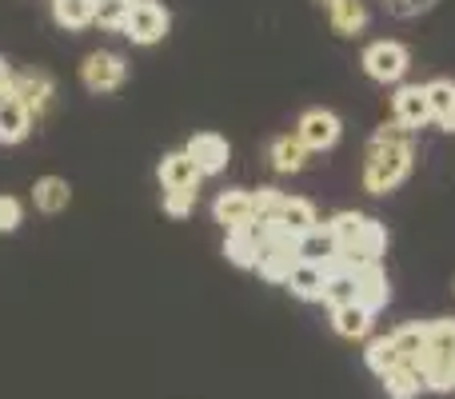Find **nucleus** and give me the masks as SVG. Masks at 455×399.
<instances>
[{"mask_svg":"<svg viewBox=\"0 0 455 399\" xmlns=\"http://www.w3.org/2000/svg\"><path fill=\"white\" fill-rule=\"evenodd\" d=\"M416 168V152H411V132L400 124H384L368 144L363 156V188L371 196H387L395 192Z\"/></svg>","mask_w":455,"mask_h":399,"instance_id":"nucleus-1","label":"nucleus"},{"mask_svg":"<svg viewBox=\"0 0 455 399\" xmlns=\"http://www.w3.org/2000/svg\"><path fill=\"white\" fill-rule=\"evenodd\" d=\"M411 68V52L400 40H376V44L363 48V72L379 84H400L403 72Z\"/></svg>","mask_w":455,"mask_h":399,"instance_id":"nucleus-2","label":"nucleus"},{"mask_svg":"<svg viewBox=\"0 0 455 399\" xmlns=\"http://www.w3.org/2000/svg\"><path fill=\"white\" fill-rule=\"evenodd\" d=\"M172 28V16H168L164 4L156 0H136L132 12H128V24H124V36L132 44H160Z\"/></svg>","mask_w":455,"mask_h":399,"instance_id":"nucleus-3","label":"nucleus"},{"mask_svg":"<svg viewBox=\"0 0 455 399\" xmlns=\"http://www.w3.org/2000/svg\"><path fill=\"white\" fill-rule=\"evenodd\" d=\"M296 136L307 152H328V148H336L339 136H344V120L331 108H307L296 124Z\"/></svg>","mask_w":455,"mask_h":399,"instance_id":"nucleus-4","label":"nucleus"},{"mask_svg":"<svg viewBox=\"0 0 455 399\" xmlns=\"http://www.w3.org/2000/svg\"><path fill=\"white\" fill-rule=\"evenodd\" d=\"M128 76V64L120 52H88L84 64H80V80H84L88 92H116Z\"/></svg>","mask_w":455,"mask_h":399,"instance_id":"nucleus-5","label":"nucleus"},{"mask_svg":"<svg viewBox=\"0 0 455 399\" xmlns=\"http://www.w3.org/2000/svg\"><path fill=\"white\" fill-rule=\"evenodd\" d=\"M352 275H355V304L368 307L371 315L384 312L387 299H392V283H387L384 264H363V267H355Z\"/></svg>","mask_w":455,"mask_h":399,"instance_id":"nucleus-6","label":"nucleus"},{"mask_svg":"<svg viewBox=\"0 0 455 399\" xmlns=\"http://www.w3.org/2000/svg\"><path fill=\"white\" fill-rule=\"evenodd\" d=\"M212 216H216V224H224L228 235H232V232H243V227H251V224H256L251 192H243V188L220 192V196H216V203H212Z\"/></svg>","mask_w":455,"mask_h":399,"instance_id":"nucleus-7","label":"nucleus"},{"mask_svg":"<svg viewBox=\"0 0 455 399\" xmlns=\"http://www.w3.org/2000/svg\"><path fill=\"white\" fill-rule=\"evenodd\" d=\"M392 112H395V124L416 132V128L432 124V108H427V92L424 84H400L392 96Z\"/></svg>","mask_w":455,"mask_h":399,"instance_id":"nucleus-8","label":"nucleus"},{"mask_svg":"<svg viewBox=\"0 0 455 399\" xmlns=\"http://www.w3.org/2000/svg\"><path fill=\"white\" fill-rule=\"evenodd\" d=\"M192 156V164L200 168V176H216V172H224L228 168V156H232V148H228V140L224 136H216V132H196L188 140V148H184Z\"/></svg>","mask_w":455,"mask_h":399,"instance_id":"nucleus-9","label":"nucleus"},{"mask_svg":"<svg viewBox=\"0 0 455 399\" xmlns=\"http://www.w3.org/2000/svg\"><path fill=\"white\" fill-rule=\"evenodd\" d=\"M156 176H160V184H164V192H196L200 180H204L188 152H168V156L160 160Z\"/></svg>","mask_w":455,"mask_h":399,"instance_id":"nucleus-10","label":"nucleus"},{"mask_svg":"<svg viewBox=\"0 0 455 399\" xmlns=\"http://www.w3.org/2000/svg\"><path fill=\"white\" fill-rule=\"evenodd\" d=\"M328 280H331V272L323 264H307V259H299L296 267L288 272V291L296 299H307V304H315V299H323V291H328Z\"/></svg>","mask_w":455,"mask_h":399,"instance_id":"nucleus-11","label":"nucleus"},{"mask_svg":"<svg viewBox=\"0 0 455 399\" xmlns=\"http://www.w3.org/2000/svg\"><path fill=\"white\" fill-rule=\"evenodd\" d=\"M12 92L20 96V104L32 112V116H40V112H48V104H52L56 84L48 72H20V76L12 80Z\"/></svg>","mask_w":455,"mask_h":399,"instance_id":"nucleus-12","label":"nucleus"},{"mask_svg":"<svg viewBox=\"0 0 455 399\" xmlns=\"http://www.w3.org/2000/svg\"><path fill=\"white\" fill-rule=\"evenodd\" d=\"M267 160H272V168L275 172H283V176H296V172H304L307 168V160H312V152L299 144V136L291 132V136H275L272 144H267Z\"/></svg>","mask_w":455,"mask_h":399,"instance_id":"nucleus-13","label":"nucleus"},{"mask_svg":"<svg viewBox=\"0 0 455 399\" xmlns=\"http://www.w3.org/2000/svg\"><path fill=\"white\" fill-rule=\"evenodd\" d=\"M32 128V112L20 104L16 92L0 96V144H20Z\"/></svg>","mask_w":455,"mask_h":399,"instance_id":"nucleus-14","label":"nucleus"},{"mask_svg":"<svg viewBox=\"0 0 455 399\" xmlns=\"http://www.w3.org/2000/svg\"><path fill=\"white\" fill-rule=\"evenodd\" d=\"M259 243H264V227L251 224L243 232H232L224 240V256L232 259L235 267H256L259 264Z\"/></svg>","mask_w":455,"mask_h":399,"instance_id":"nucleus-15","label":"nucleus"},{"mask_svg":"<svg viewBox=\"0 0 455 399\" xmlns=\"http://www.w3.org/2000/svg\"><path fill=\"white\" fill-rule=\"evenodd\" d=\"M448 355H455V320H432L427 323V347L416 360V368L427 371L435 360H448Z\"/></svg>","mask_w":455,"mask_h":399,"instance_id":"nucleus-16","label":"nucleus"},{"mask_svg":"<svg viewBox=\"0 0 455 399\" xmlns=\"http://www.w3.org/2000/svg\"><path fill=\"white\" fill-rule=\"evenodd\" d=\"M427 108H432V124H440L443 132H455V80H432L424 84Z\"/></svg>","mask_w":455,"mask_h":399,"instance_id":"nucleus-17","label":"nucleus"},{"mask_svg":"<svg viewBox=\"0 0 455 399\" xmlns=\"http://www.w3.org/2000/svg\"><path fill=\"white\" fill-rule=\"evenodd\" d=\"M275 224H280L283 232H291V235H307V232H315V227H320V211H315L312 200L288 196V200H283V211H280V219H275Z\"/></svg>","mask_w":455,"mask_h":399,"instance_id":"nucleus-18","label":"nucleus"},{"mask_svg":"<svg viewBox=\"0 0 455 399\" xmlns=\"http://www.w3.org/2000/svg\"><path fill=\"white\" fill-rule=\"evenodd\" d=\"M379 379H384V392L392 399H416L419 392H427V379H424V371H419L416 363H400V368H392L387 376H379Z\"/></svg>","mask_w":455,"mask_h":399,"instance_id":"nucleus-19","label":"nucleus"},{"mask_svg":"<svg viewBox=\"0 0 455 399\" xmlns=\"http://www.w3.org/2000/svg\"><path fill=\"white\" fill-rule=\"evenodd\" d=\"M296 256H299V259H307V264H331V259L339 256V243H336V235L328 232V224H320L315 232L299 235Z\"/></svg>","mask_w":455,"mask_h":399,"instance_id":"nucleus-20","label":"nucleus"},{"mask_svg":"<svg viewBox=\"0 0 455 399\" xmlns=\"http://www.w3.org/2000/svg\"><path fill=\"white\" fill-rule=\"evenodd\" d=\"M371 320H376V315L360 304H347V307H336V312H331V328H336V336H344V339H363L371 331Z\"/></svg>","mask_w":455,"mask_h":399,"instance_id":"nucleus-21","label":"nucleus"},{"mask_svg":"<svg viewBox=\"0 0 455 399\" xmlns=\"http://www.w3.org/2000/svg\"><path fill=\"white\" fill-rule=\"evenodd\" d=\"M32 200H36L40 211H64L72 200V188L60 176H40V180L32 184Z\"/></svg>","mask_w":455,"mask_h":399,"instance_id":"nucleus-22","label":"nucleus"},{"mask_svg":"<svg viewBox=\"0 0 455 399\" xmlns=\"http://www.w3.org/2000/svg\"><path fill=\"white\" fill-rule=\"evenodd\" d=\"M52 16L60 28H88L96 24V0H52Z\"/></svg>","mask_w":455,"mask_h":399,"instance_id":"nucleus-23","label":"nucleus"},{"mask_svg":"<svg viewBox=\"0 0 455 399\" xmlns=\"http://www.w3.org/2000/svg\"><path fill=\"white\" fill-rule=\"evenodd\" d=\"M392 344L400 352V363H416L427 347V323H403V328H395Z\"/></svg>","mask_w":455,"mask_h":399,"instance_id":"nucleus-24","label":"nucleus"},{"mask_svg":"<svg viewBox=\"0 0 455 399\" xmlns=\"http://www.w3.org/2000/svg\"><path fill=\"white\" fill-rule=\"evenodd\" d=\"M328 20L339 36H355V32L368 28V4H363V0H344L339 8L328 12Z\"/></svg>","mask_w":455,"mask_h":399,"instance_id":"nucleus-25","label":"nucleus"},{"mask_svg":"<svg viewBox=\"0 0 455 399\" xmlns=\"http://www.w3.org/2000/svg\"><path fill=\"white\" fill-rule=\"evenodd\" d=\"M363 360H368V368L376 371V376H387L392 368H400V352H395L392 336H379L368 344V352H363Z\"/></svg>","mask_w":455,"mask_h":399,"instance_id":"nucleus-26","label":"nucleus"},{"mask_svg":"<svg viewBox=\"0 0 455 399\" xmlns=\"http://www.w3.org/2000/svg\"><path fill=\"white\" fill-rule=\"evenodd\" d=\"M132 4L136 0H96V24L108 28V32H124Z\"/></svg>","mask_w":455,"mask_h":399,"instance_id":"nucleus-27","label":"nucleus"},{"mask_svg":"<svg viewBox=\"0 0 455 399\" xmlns=\"http://www.w3.org/2000/svg\"><path fill=\"white\" fill-rule=\"evenodd\" d=\"M283 200H288V192L280 188H259L251 192V208H256V224H275L283 211Z\"/></svg>","mask_w":455,"mask_h":399,"instance_id":"nucleus-28","label":"nucleus"},{"mask_svg":"<svg viewBox=\"0 0 455 399\" xmlns=\"http://www.w3.org/2000/svg\"><path fill=\"white\" fill-rule=\"evenodd\" d=\"M323 304H328L331 312H336V307L355 304V275L352 272H331L328 291H323Z\"/></svg>","mask_w":455,"mask_h":399,"instance_id":"nucleus-29","label":"nucleus"},{"mask_svg":"<svg viewBox=\"0 0 455 399\" xmlns=\"http://www.w3.org/2000/svg\"><path fill=\"white\" fill-rule=\"evenodd\" d=\"M363 211H336V216L328 219V232L336 235V243L339 248H347V243L355 240V235H360V227H363Z\"/></svg>","mask_w":455,"mask_h":399,"instance_id":"nucleus-30","label":"nucleus"},{"mask_svg":"<svg viewBox=\"0 0 455 399\" xmlns=\"http://www.w3.org/2000/svg\"><path fill=\"white\" fill-rule=\"evenodd\" d=\"M427 387L432 392H455V355H448V360H435L432 368L424 371Z\"/></svg>","mask_w":455,"mask_h":399,"instance_id":"nucleus-31","label":"nucleus"},{"mask_svg":"<svg viewBox=\"0 0 455 399\" xmlns=\"http://www.w3.org/2000/svg\"><path fill=\"white\" fill-rule=\"evenodd\" d=\"M20 219H24L20 200H16V196H0V235L16 232V227H20Z\"/></svg>","mask_w":455,"mask_h":399,"instance_id":"nucleus-32","label":"nucleus"},{"mask_svg":"<svg viewBox=\"0 0 455 399\" xmlns=\"http://www.w3.org/2000/svg\"><path fill=\"white\" fill-rule=\"evenodd\" d=\"M192 203H196V192H164V211L168 216H188Z\"/></svg>","mask_w":455,"mask_h":399,"instance_id":"nucleus-33","label":"nucleus"},{"mask_svg":"<svg viewBox=\"0 0 455 399\" xmlns=\"http://www.w3.org/2000/svg\"><path fill=\"white\" fill-rule=\"evenodd\" d=\"M435 0H387V8H392L395 16H419V12H427Z\"/></svg>","mask_w":455,"mask_h":399,"instance_id":"nucleus-34","label":"nucleus"},{"mask_svg":"<svg viewBox=\"0 0 455 399\" xmlns=\"http://www.w3.org/2000/svg\"><path fill=\"white\" fill-rule=\"evenodd\" d=\"M12 80H16V72L8 68L4 60H0V96H4V92H12Z\"/></svg>","mask_w":455,"mask_h":399,"instance_id":"nucleus-35","label":"nucleus"},{"mask_svg":"<svg viewBox=\"0 0 455 399\" xmlns=\"http://www.w3.org/2000/svg\"><path fill=\"white\" fill-rule=\"evenodd\" d=\"M315 4H320L323 12H331V8H339V4H344V0H315Z\"/></svg>","mask_w":455,"mask_h":399,"instance_id":"nucleus-36","label":"nucleus"},{"mask_svg":"<svg viewBox=\"0 0 455 399\" xmlns=\"http://www.w3.org/2000/svg\"><path fill=\"white\" fill-rule=\"evenodd\" d=\"M451 288H455V280H451Z\"/></svg>","mask_w":455,"mask_h":399,"instance_id":"nucleus-37","label":"nucleus"}]
</instances>
